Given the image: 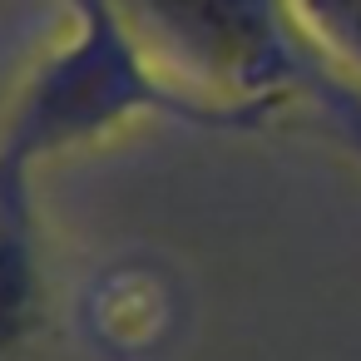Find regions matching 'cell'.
I'll use <instances>...</instances> for the list:
<instances>
[{"instance_id":"cell-5","label":"cell","mask_w":361,"mask_h":361,"mask_svg":"<svg viewBox=\"0 0 361 361\" xmlns=\"http://www.w3.org/2000/svg\"><path fill=\"white\" fill-rule=\"evenodd\" d=\"M307 104L322 114L326 134L361 164V85L346 80V70L336 60H322L312 85H307Z\"/></svg>"},{"instance_id":"cell-4","label":"cell","mask_w":361,"mask_h":361,"mask_svg":"<svg viewBox=\"0 0 361 361\" xmlns=\"http://www.w3.org/2000/svg\"><path fill=\"white\" fill-rule=\"evenodd\" d=\"M326 60L361 80V0H287Z\"/></svg>"},{"instance_id":"cell-3","label":"cell","mask_w":361,"mask_h":361,"mask_svg":"<svg viewBox=\"0 0 361 361\" xmlns=\"http://www.w3.org/2000/svg\"><path fill=\"white\" fill-rule=\"evenodd\" d=\"M35 173L0 159V361H20L45 322V252L35 223Z\"/></svg>"},{"instance_id":"cell-2","label":"cell","mask_w":361,"mask_h":361,"mask_svg":"<svg viewBox=\"0 0 361 361\" xmlns=\"http://www.w3.org/2000/svg\"><path fill=\"white\" fill-rule=\"evenodd\" d=\"M149 65L188 99L262 129L326 60L287 0H114Z\"/></svg>"},{"instance_id":"cell-1","label":"cell","mask_w":361,"mask_h":361,"mask_svg":"<svg viewBox=\"0 0 361 361\" xmlns=\"http://www.w3.org/2000/svg\"><path fill=\"white\" fill-rule=\"evenodd\" d=\"M139 119L243 134L238 119L188 99L149 65V55L119 20L114 0H75L70 35L25 75L0 124V159L35 173L40 164L80 154Z\"/></svg>"}]
</instances>
